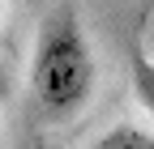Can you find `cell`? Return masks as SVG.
Masks as SVG:
<instances>
[{
    "mask_svg": "<svg viewBox=\"0 0 154 149\" xmlns=\"http://www.w3.org/2000/svg\"><path fill=\"white\" fill-rule=\"evenodd\" d=\"M94 85V55L82 26H77L73 9H56L38 26L34 60H30V89L43 111L64 115L86 102Z\"/></svg>",
    "mask_w": 154,
    "mask_h": 149,
    "instance_id": "cell-1",
    "label": "cell"
},
{
    "mask_svg": "<svg viewBox=\"0 0 154 149\" xmlns=\"http://www.w3.org/2000/svg\"><path fill=\"white\" fill-rule=\"evenodd\" d=\"M90 149H154V136L141 128H111L107 136H99Z\"/></svg>",
    "mask_w": 154,
    "mask_h": 149,
    "instance_id": "cell-2",
    "label": "cell"
},
{
    "mask_svg": "<svg viewBox=\"0 0 154 149\" xmlns=\"http://www.w3.org/2000/svg\"><path fill=\"white\" fill-rule=\"evenodd\" d=\"M133 89L141 94V102L150 107V115H154V64L150 60H137V64H133Z\"/></svg>",
    "mask_w": 154,
    "mask_h": 149,
    "instance_id": "cell-3",
    "label": "cell"
}]
</instances>
